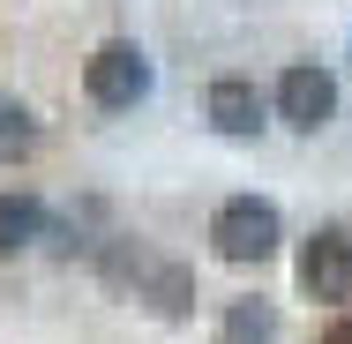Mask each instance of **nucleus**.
I'll use <instances>...</instances> for the list:
<instances>
[{
	"label": "nucleus",
	"instance_id": "1",
	"mask_svg": "<svg viewBox=\"0 0 352 344\" xmlns=\"http://www.w3.org/2000/svg\"><path fill=\"white\" fill-rule=\"evenodd\" d=\"M150 90H157V68H150V53H142L135 38H105L82 60V98L98 113H135Z\"/></svg>",
	"mask_w": 352,
	"mask_h": 344
},
{
	"label": "nucleus",
	"instance_id": "2",
	"mask_svg": "<svg viewBox=\"0 0 352 344\" xmlns=\"http://www.w3.org/2000/svg\"><path fill=\"white\" fill-rule=\"evenodd\" d=\"M285 240V217L278 203H263V195H232V203H217L210 217V247L225 262H270Z\"/></svg>",
	"mask_w": 352,
	"mask_h": 344
},
{
	"label": "nucleus",
	"instance_id": "3",
	"mask_svg": "<svg viewBox=\"0 0 352 344\" xmlns=\"http://www.w3.org/2000/svg\"><path fill=\"white\" fill-rule=\"evenodd\" d=\"M278 120L292 128V135H315V128H330L338 120V75L315 68V60H292V68L278 75Z\"/></svg>",
	"mask_w": 352,
	"mask_h": 344
},
{
	"label": "nucleus",
	"instance_id": "4",
	"mask_svg": "<svg viewBox=\"0 0 352 344\" xmlns=\"http://www.w3.org/2000/svg\"><path fill=\"white\" fill-rule=\"evenodd\" d=\"M292 270H300V292H307V299H322V307H345V299H352V232H338V225L307 232Z\"/></svg>",
	"mask_w": 352,
	"mask_h": 344
},
{
	"label": "nucleus",
	"instance_id": "5",
	"mask_svg": "<svg viewBox=\"0 0 352 344\" xmlns=\"http://www.w3.org/2000/svg\"><path fill=\"white\" fill-rule=\"evenodd\" d=\"M203 113H210V128H217V135L255 142L263 128H270V113H278V105H270V98H263L248 75H217V82H210V98H203Z\"/></svg>",
	"mask_w": 352,
	"mask_h": 344
},
{
	"label": "nucleus",
	"instance_id": "6",
	"mask_svg": "<svg viewBox=\"0 0 352 344\" xmlns=\"http://www.w3.org/2000/svg\"><path fill=\"white\" fill-rule=\"evenodd\" d=\"M135 299H150L157 314H195V270L188 262H157V255H142V270H135Z\"/></svg>",
	"mask_w": 352,
	"mask_h": 344
},
{
	"label": "nucleus",
	"instance_id": "7",
	"mask_svg": "<svg viewBox=\"0 0 352 344\" xmlns=\"http://www.w3.org/2000/svg\"><path fill=\"white\" fill-rule=\"evenodd\" d=\"M45 232H53V225H45V203H38V195L0 187V255H30Z\"/></svg>",
	"mask_w": 352,
	"mask_h": 344
},
{
	"label": "nucleus",
	"instance_id": "8",
	"mask_svg": "<svg viewBox=\"0 0 352 344\" xmlns=\"http://www.w3.org/2000/svg\"><path fill=\"white\" fill-rule=\"evenodd\" d=\"M30 150H38V113L15 90H0V165H23Z\"/></svg>",
	"mask_w": 352,
	"mask_h": 344
},
{
	"label": "nucleus",
	"instance_id": "9",
	"mask_svg": "<svg viewBox=\"0 0 352 344\" xmlns=\"http://www.w3.org/2000/svg\"><path fill=\"white\" fill-rule=\"evenodd\" d=\"M217 337L225 344H270L278 337V307H270V299H232L225 322H217Z\"/></svg>",
	"mask_w": 352,
	"mask_h": 344
},
{
	"label": "nucleus",
	"instance_id": "10",
	"mask_svg": "<svg viewBox=\"0 0 352 344\" xmlns=\"http://www.w3.org/2000/svg\"><path fill=\"white\" fill-rule=\"evenodd\" d=\"M322 344H352V314H338V322L322 330Z\"/></svg>",
	"mask_w": 352,
	"mask_h": 344
}]
</instances>
